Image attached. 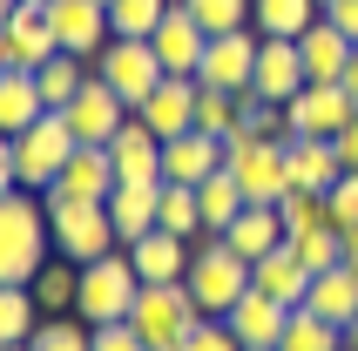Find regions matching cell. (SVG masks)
<instances>
[{
  "label": "cell",
  "mask_w": 358,
  "mask_h": 351,
  "mask_svg": "<svg viewBox=\"0 0 358 351\" xmlns=\"http://www.w3.org/2000/svg\"><path fill=\"white\" fill-rule=\"evenodd\" d=\"M48 243H55L48 196L7 189L0 196V284H34L48 271Z\"/></svg>",
  "instance_id": "6da1fadb"
},
{
  "label": "cell",
  "mask_w": 358,
  "mask_h": 351,
  "mask_svg": "<svg viewBox=\"0 0 358 351\" xmlns=\"http://www.w3.org/2000/svg\"><path fill=\"white\" fill-rule=\"evenodd\" d=\"M223 169L243 182L250 203H284L291 196V136H223Z\"/></svg>",
  "instance_id": "7a4b0ae2"
},
{
  "label": "cell",
  "mask_w": 358,
  "mask_h": 351,
  "mask_svg": "<svg viewBox=\"0 0 358 351\" xmlns=\"http://www.w3.org/2000/svg\"><path fill=\"white\" fill-rule=\"evenodd\" d=\"M182 284H189V297H196L203 317H230V311H237V297L250 291V257H237L223 236H210V243H196Z\"/></svg>",
  "instance_id": "3957f363"
},
{
  "label": "cell",
  "mask_w": 358,
  "mask_h": 351,
  "mask_svg": "<svg viewBox=\"0 0 358 351\" xmlns=\"http://www.w3.org/2000/svg\"><path fill=\"white\" fill-rule=\"evenodd\" d=\"M136 297H142V277H136V264H129V250H108V257H95V264H81L75 317H88V324H122V317L136 311Z\"/></svg>",
  "instance_id": "277c9868"
},
{
  "label": "cell",
  "mask_w": 358,
  "mask_h": 351,
  "mask_svg": "<svg viewBox=\"0 0 358 351\" xmlns=\"http://www.w3.org/2000/svg\"><path fill=\"white\" fill-rule=\"evenodd\" d=\"M129 324L149 338V351H182L189 331L203 324V311H196V297H189V284H142Z\"/></svg>",
  "instance_id": "5b68a950"
},
{
  "label": "cell",
  "mask_w": 358,
  "mask_h": 351,
  "mask_svg": "<svg viewBox=\"0 0 358 351\" xmlns=\"http://www.w3.org/2000/svg\"><path fill=\"white\" fill-rule=\"evenodd\" d=\"M75 129H68V115L61 108H48V115L34 122V129H20L14 136V162H20V189H34V196H48V182H55L68 162H75Z\"/></svg>",
  "instance_id": "8992f818"
},
{
  "label": "cell",
  "mask_w": 358,
  "mask_h": 351,
  "mask_svg": "<svg viewBox=\"0 0 358 351\" xmlns=\"http://www.w3.org/2000/svg\"><path fill=\"white\" fill-rule=\"evenodd\" d=\"M48 223H55V257H68V264H95V257L122 250L108 203H48Z\"/></svg>",
  "instance_id": "52a82bcc"
},
{
  "label": "cell",
  "mask_w": 358,
  "mask_h": 351,
  "mask_svg": "<svg viewBox=\"0 0 358 351\" xmlns=\"http://www.w3.org/2000/svg\"><path fill=\"white\" fill-rule=\"evenodd\" d=\"M95 75L115 88L129 108H142V101L162 88V61H156V41H108L95 55Z\"/></svg>",
  "instance_id": "ba28073f"
},
{
  "label": "cell",
  "mask_w": 358,
  "mask_h": 351,
  "mask_svg": "<svg viewBox=\"0 0 358 351\" xmlns=\"http://www.w3.org/2000/svg\"><path fill=\"white\" fill-rule=\"evenodd\" d=\"M257 48L264 34L257 27H237V34H210L196 61V81L203 88H223V95H250V75H257Z\"/></svg>",
  "instance_id": "9c48e42d"
},
{
  "label": "cell",
  "mask_w": 358,
  "mask_h": 351,
  "mask_svg": "<svg viewBox=\"0 0 358 351\" xmlns=\"http://www.w3.org/2000/svg\"><path fill=\"white\" fill-rule=\"evenodd\" d=\"M61 115H68V129H75V142H81V149H108V142L122 136V122L136 115V108H129V101H122L101 75H88V81H81V95L68 101Z\"/></svg>",
  "instance_id": "30bf717a"
},
{
  "label": "cell",
  "mask_w": 358,
  "mask_h": 351,
  "mask_svg": "<svg viewBox=\"0 0 358 351\" xmlns=\"http://www.w3.org/2000/svg\"><path fill=\"white\" fill-rule=\"evenodd\" d=\"M358 115V101L345 95L338 81H311L291 108H284V129L291 136H318V142H338V129Z\"/></svg>",
  "instance_id": "8fae6325"
},
{
  "label": "cell",
  "mask_w": 358,
  "mask_h": 351,
  "mask_svg": "<svg viewBox=\"0 0 358 351\" xmlns=\"http://www.w3.org/2000/svg\"><path fill=\"white\" fill-rule=\"evenodd\" d=\"M48 20H55V34H61V55H81V61H95L115 41L101 0H48Z\"/></svg>",
  "instance_id": "7c38bea8"
},
{
  "label": "cell",
  "mask_w": 358,
  "mask_h": 351,
  "mask_svg": "<svg viewBox=\"0 0 358 351\" xmlns=\"http://www.w3.org/2000/svg\"><path fill=\"white\" fill-rule=\"evenodd\" d=\"M0 41H7V61L14 68H48V61L61 55V34H55V20H48V7H34V0H20L14 7V20L0 27Z\"/></svg>",
  "instance_id": "4fadbf2b"
},
{
  "label": "cell",
  "mask_w": 358,
  "mask_h": 351,
  "mask_svg": "<svg viewBox=\"0 0 358 351\" xmlns=\"http://www.w3.org/2000/svg\"><path fill=\"white\" fill-rule=\"evenodd\" d=\"M304 88H311V75H304L298 41H264V48H257V75H250V95H264V101H278V108H291Z\"/></svg>",
  "instance_id": "5bb4252c"
},
{
  "label": "cell",
  "mask_w": 358,
  "mask_h": 351,
  "mask_svg": "<svg viewBox=\"0 0 358 351\" xmlns=\"http://www.w3.org/2000/svg\"><path fill=\"white\" fill-rule=\"evenodd\" d=\"M115 156L108 149H75V162L48 182V203H108L115 196Z\"/></svg>",
  "instance_id": "9a60e30c"
},
{
  "label": "cell",
  "mask_w": 358,
  "mask_h": 351,
  "mask_svg": "<svg viewBox=\"0 0 358 351\" xmlns=\"http://www.w3.org/2000/svg\"><path fill=\"white\" fill-rule=\"evenodd\" d=\"M223 324L243 338V351H278V345H284V324H291V304H278V297H264L257 284H250Z\"/></svg>",
  "instance_id": "2e32d148"
},
{
  "label": "cell",
  "mask_w": 358,
  "mask_h": 351,
  "mask_svg": "<svg viewBox=\"0 0 358 351\" xmlns=\"http://www.w3.org/2000/svg\"><path fill=\"white\" fill-rule=\"evenodd\" d=\"M196 95H203V88H196V75H162V88L142 101L136 115L149 122L162 142H169V136H189V129H196Z\"/></svg>",
  "instance_id": "e0dca14e"
},
{
  "label": "cell",
  "mask_w": 358,
  "mask_h": 351,
  "mask_svg": "<svg viewBox=\"0 0 358 351\" xmlns=\"http://www.w3.org/2000/svg\"><path fill=\"white\" fill-rule=\"evenodd\" d=\"M223 169V142L203 136V129H189V136H169L162 142V182H210V176Z\"/></svg>",
  "instance_id": "ac0fdd59"
},
{
  "label": "cell",
  "mask_w": 358,
  "mask_h": 351,
  "mask_svg": "<svg viewBox=\"0 0 358 351\" xmlns=\"http://www.w3.org/2000/svg\"><path fill=\"white\" fill-rule=\"evenodd\" d=\"M108 156H115V176H122V182H162V136L142 115L122 122V136L108 142Z\"/></svg>",
  "instance_id": "d6986e66"
},
{
  "label": "cell",
  "mask_w": 358,
  "mask_h": 351,
  "mask_svg": "<svg viewBox=\"0 0 358 351\" xmlns=\"http://www.w3.org/2000/svg\"><path fill=\"white\" fill-rule=\"evenodd\" d=\"M189 236H169V230H149L142 243H129V264H136L142 284H182L189 277Z\"/></svg>",
  "instance_id": "ffe728a7"
},
{
  "label": "cell",
  "mask_w": 358,
  "mask_h": 351,
  "mask_svg": "<svg viewBox=\"0 0 358 351\" xmlns=\"http://www.w3.org/2000/svg\"><path fill=\"white\" fill-rule=\"evenodd\" d=\"M156 61H162V75H196V61H203V48H210V34H203L196 20L182 14V7H169L162 14V27L156 34Z\"/></svg>",
  "instance_id": "44dd1931"
},
{
  "label": "cell",
  "mask_w": 358,
  "mask_h": 351,
  "mask_svg": "<svg viewBox=\"0 0 358 351\" xmlns=\"http://www.w3.org/2000/svg\"><path fill=\"white\" fill-rule=\"evenodd\" d=\"M156 196H162V182H115V196H108V223H115L122 250L156 230Z\"/></svg>",
  "instance_id": "7402d4cb"
},
{
  "label": "cell",
  "mask_w": 358,
  "mask_h": 351,
  "mask_svg": "<svg viewBox=\"0 0 358 351\" xmlns=\"http://www.w3.org/2000/svg\"><path fill=\"white\" fill-rule=\"evenodd\" d=\"M250 284H257L264 297H278V304H291V311H298L304 291H311V271H304V257L291 250V243H278L271 257H257V264H250Z\"/></svg>",
  "instance_id": "603a6c76"
},
{
  "label": "cell",
  "mask_w": 358,
  "mask_h": 351,
  "mask_svg": "<svg viewBox=\"0 0 358 351\" xmlns=\"http://www.w3.org/2000/svg\"><path fill=\"white\" fill-rule=\"evenodd\" d=\"M345 176L338 142H318V136H291V189H311V196H331V182Z\"/></svg>",
  "instance_id": "cb8c5ba5"
},
{
  "label": "cell",
  "mask_w": 358,
  "mask_h": 351,
  "mask_svg": "<svg viewBox=\"0 0 358 351\" xmlns=\"http://www.w3.org/2000/svg\"><path fill=\"white\" fill-rule=\"evenodd\" d=\"M298 311H311V317H324V324H352L358 317V271L352 264H338V271H324V277H311V291H304V304Z\"/></svg>",
  "instance_id": "d4e9b609"
},
{
  "label": "cell",
  "mask_w": 358,
  "mask_h": 351,
  "mask_svg": "<svg viewBox=\"0 0 358 351\" xmlns=\"http://www.w3.org/2000/svg\"><path fill=\"white\" fill-rule=\"evenodd\" d=\"M223 243H230L237 257H250V264H257V257H271L278 243H291V230H284L278 203H250V210H243L237 223L223 230Z\"/></svg>",
  "instance_id": "484cf974"
},
{
  "label": "cell",
  "mask_w": 358,
  "mask_h": 351,
  "mask_svg": "<svg viewBox=\"0 0 358 351\" xmlns=\"http://www.w3.org/2000/svg\"><path fill=\"white\" fill-rule=\"evenodd\" d=\"M298 55H304V75H311V81H338V75H345V61H352L358 48H352V41H345L338 27L318 14V20L298 34Z\"/></svg>",
  "instance_id": "4316f807"
},
{
  "label": "cell",
  "mask_w": 358,
  "mask_h": 351,
  "mask_svg": "<svg viewBox=\"0 0 358 351\" xmlns=\"http://www.w3.org/2000/svg\"><path fill=\"white\" fill-rule=\"evenodd\" d=\"M48 115V101H41V81L27 68H0V136H20V129H34Z\"/></svg>",
  "instance_id": "83f0119b"
},
{
  "label": "cell",
  "mask_w": 358,
  "mask_h": 351,
  "mask_svg": "<svg viewBox=\"0 0 358 351\" xmlns=\"http://www.w3.org/2000/svg\"><path fill=\"white\" fill-rule=\"evenodd\" d=\"M318 14H324L318 0H257V7H250V27H257L264 41H298Z\"/></svg>",
  "instance_id": "f1b7e54d"
},
{
  "label": "cell",
  "mask_w": 358,
  "mask_h": 351,
  "mask_svg": "<svg viewBox=\"0 0 358 351\" xmlns=\"http://www.w3.org/2000/svg\"><path fill=\"white\" fill-rule=\"evenodd\" d=\"M196 196H203V230H210V236H223L243 210H250V196H243V182L230 169H217L210 182H196Z\"/></svg>",
  "instance_id": "f546056e"
},
{
  "label": "cell",
  "mask_w": 358,
  "mask_h": 351,
  "mask_svg": "<svg viewBox=\"0 0 358 351\" xmlns=\"http://www.w3.org/2000/svg\"><path fill=\"white\" fill-rule=\"evenodd\" d=\"M156 230H169V236H210L203 230V196L189 189V182H162V196H156Z\"/></svg>",
  "instance_id": "4dcf8cb0"
},
{
  "label": "cell",
  "mask_w": 358,
  "mask_h": 351,
  "mask_svg": "<svg viewBox=\"0 0 358 351\" xmlns=\"http://www.w3.org/2000/svg\"><path fill=\"white\" fill-rule=\"evenodd\" d=\"M88 75H95V68H88L81 55H55L48 68H34V81H41V101H48V108H68V101L81 95V81H88Z\"/></svg>",
  "instance_id": "1f68e13d"
},
{
  "label": "cell",
  "mask_w": 358,
  "mask_h": 351,
  "mask_svg": "<svg viewBox=\"0 0 358 351\" xmlns=\"http://www.w3.org/2000/svg\"><path fill=\"white\" fill-rule=\"evenodd\" d=\"M27 351H95V324H88V317L55 311V317H41V324H34Z\"/></svg>",
  "instance_id": "d6a6232c"
},
{
  "label": "cell",
  "mask_w": 358,
  "mask_h": 351,
  "mask_svg": "<svg viewBox=\"0 0 358 351\" xmlns=\"http://www.w3.org/2000/svg\"><path fill=\"white\" fill-rule=\"evenodd\" d=\"M34 291L41 311H75V291H81V264H68V257H48V271L27 284Z\"/></svg>",
  "instance_id": "836d02e7"
},
{
  "label": "cell",
  "mask_w": 358,
  "mask_h": 351,
  "mask_svg": "<svg viewBox=\"0 0 358 351\" xmlns=\"http://www.w3.org/2000/svg\"><path fill=\"white\" fill-rule=\"evenodd\" d=\"M41 324V304L27 284H0V345H27Z\"/></svg>",
  "instance_id": "e575fe53"
},
{
  "label": "cell",
  "mask_w": 358,
  "mask_h": 351,
  "mask_svg": "<svg viewBox=\"0 0 358 351\" xmlns=\"http://www.w3.org/2000/svg\"><path fill=\"white\" fill-rule=\"evenodd\" d=\"M169 7L176 0H108V27H115V41H149Z\"/></svg>",
  "instance_id": "d590c367"
},
{
  "label": "cell",
  "mask_w": 358,
  "mask_h": 351,
  "mask_svg": "<svg viewBox=\"0 0 358 351\" xmlns=\"http://www.w3.org/2000/svg\"><path fill=\"white\" fill-rule=\"evenodd\" d=\"M176 7L196 20L203 34H237V27H250V7L257 0H176Z\"/></svg>",
  "instance_id": "8d00e7d4"
},
{
  "label": "cell",
  "mask_w": 358,
  "mask_h": 351,
  "mask_svg": "<svg viewBox=\"0 0 358 351\" xmlns=\"http://www.w3.org/2000/svg\"><path fill=\"white\" fill-rule=\"evenodd\" d=\"M291 250L304 257V271H311V277H324V271H338V264H345V230H338V223L304 230V236H291Z\"/></svg>",
  "instance_id": "74e56055"
},
{
  "label": "cell",
  "mask_w": 358,
  "mask_h": 351,
  "mask_svg": "<svg viewBox=\"0 0 358 351\" xmlns=\"http://www.w3.org/2000/svg\"><path fill=\"white\" fill-rule=\"evenodd\" d=\"M278 351H345V331H338V324H324V317H311V311H291Z\"/></svg>",
  "instance_id": "f35d334b"
},
{
  "label": "cell",
  "mask_w": 358,
  "mask_h": 351,
  "mask_svg": "<svg viewBox=\"0 0 358 351\" xmlns=\"http://www.w3.org/2000/svg\"><path fill=\"white\" fill-rule=\"evenodd\" d=\"M196 88H203V81H196ZM237 115H243V95H223V88H203V95H196V129H203V136H237Z\"/></svg>",
  "instance_id": "ab89813d"
},
{
  "label": "cell",
  "mask_w": 358,
  "mask_h": 351,
  "mask_svg": "<svg viewBox=\"0 0 358 351\" xmlns=\"http://www.w3.org/2000/svg\"><path fill=\"white\" fill-rule=\"evenodd\" d=\"M278 216H284V230H291V236H304V230H324V223H331V203L311 196V189H291L278 203Z\"/></svg>",
  "instance_id": "60d3db41"
},
{
  "label": "cell",
  "mask_w": 358,
  "mask_h": 351,
  "mask_svg": "<svg viewBox=\"0 0 358 351\" xmlns=\"http://www.w3.org/2000/svg\"><path fill=\"white\" fill-rule=\"evenodd\" d=\"M324 203H331V223H338V230H352V223H358V169H345L338 182H331V196H324Z\"/></svg>",
  "instance_id": "b9f144b4"
},
{
  "label": "cell",
  "mask_w": 358,
  "mask_h": 351,
  "mask_svg": "<svg viewBox=\"0 0 358 351\" xmlns=\"http://www.w3.org/2000/svg\"><path fill=\"white\" fill-rule=\"evenodd\" d=\"M182 351H243V338L230 331L223 317H203L196 331H189V345H182Z\"/></svg>",
  "instance_id": "7bdbcfd3"
},
{
  "label": "cell",
  "mask_w": 358,
  "mask_h": 351,
  "mask_svg": "<svg viewBox=\"0 0 358 351\" xmlns=\"http://www.w3.org/2000/svg\"><path fill=\"white\" fill-rule=\"evenodd\" d=\"M95 351H149V338L122 317V324H95Z\"/></svg>",
  "instance_id": "ee69618b"
},
{
  "label": "cell",
  "mask_w": 358,
  "mask_h": 351,
  "mask_svg": "<svg viewBox=\"0 0 358 351\" xmlns=\"http://www.w3.org/2000/svg\"><path fill=\"white\" fill-rule=\"evenodd\" d=\"M324 20H331V27L358 48V0H331V7H324Z\"/></svg>",
  "instance_id": "f6af8a7d"
},
{
  "label": "cell",
  "mask_w": 358,
  "mask_h": 351,
  "mask_svg": "<svg viewBox=\"0 0 358 351\" xmlns=\"http://www.w3.org/2000/svg\"><path fill=\"white\" fill-rule=\"evenodd\" d=\"M20 189V162H14V136H0V196Z\"/></svg>",
  "instance_id": "bcb514c9"
},
{
  "label": "cell",
  "mask_w": 358,
  "mask_h": 351,
  "mask_svg": "<svg viewBox=\"0 0 358 351\" xmlns=\"http://www.w3.org/2000/svg\"><path fill=\"white\" fill-rule=\"evenodd\" d=\"M338 156H345V169H358V115L338 129Z\"/></svg>",
  "instance_id": "7dc6e473"
},
{
  "label": "cell",
  "mask_w": 358,
  "mask_h": 351,
  "mask_svg": "<svg viewBox=\"0 0 358 351\" xmlns=\"http://www.w3.org/2000/svg\"><path fill=\"white\" fill-rule=\"evenodd\" d=\"M338 88H345V95H352V101H358V55H352V61H345V75H338Z\"/></svg>",
  "instance_id": "c3c4849f"
},
{
  "label": "cell",
  "mask_w": 358,
  "mask_h": 351,
  "mask_svg": "<svg viewBox=\"0 0 358 351\" xmlns=\"http://www.w3.org/2000/svg\"><path fill=\"white\" fill-rule=\"evenodd\" d=\"M345 264H352V271H358V223H352V230H345Z\"/></svg>",
  "instance_id": "681fc988"
},
{
  "label": "cell",
  "mask_w": 358,
  "mask_h": 351,
  "mask_svg": "<svg viewBox=\"0 0 358 351\" xmlns=\"http://www.w3.org/2000/svg\"><path fill=\"white\" fill-rule=\"evenodd\" d=\"M345 351H358V317H352V324H345Z\"/></svg>",
  "instance_id": "f907efd6"
},
{
  "label": "cell",
  "mask_w": 358,
  "mask_h": 351,
  "mask_svg": "<svg viewBox=\"0 0 358 351\" xmlns=\"http://www.w3.org/2000/svg\"><path fill=\"white\" fill-rule=\"evenodd\" d=\"M14 7H20V0H0V27H7V20H14Z\"/></svg>",
  "instance_id": "816d5d0a"
},
{
  "label": "cell",
  "mask_w": 358,
  "mask_h": 351,
  "mask_svg": "<svg viewBox=\"0 0 358 351\" xmlns=\"http://www.w3.org/2000/svg\"><path fill=\"white\" fill-rule=\"evenodd\" d=\"M0 68H14V61H7V41H0Z\"/></svg>",
  "instance_id": "f5cc1de1"
},
{
  "label": "cell",
  "mask_w": 358,
  "mask_h": 351,
  "mask_svg": "<svg viewBox=\"0 0 358 351\" xmlns=\"http://www.w3.org/2000/svg\"><path fill=\"white\" fill-rule=\"evenodd\" d=\"M0 351H27V345H0Z\"/></svg>",
  "instance_id": "db71d44e"
},
{
  "label": "cell",
  "mask_w": 358,
  "mask_h": 351,
  "mask_svg": "<svg viewBox=\"0 0 358 351\" xmlns=\"http://www.w3.org/2000/svg\"><path fill=\"white\" fill-rule=\"evenodd\" d=\"M318 7H331V0H318Z\"/></svg>",
  "instance_id": "11a10c76"
},
{
  "label": "cell",
  "mask_w": 358,
  "mask_h": 351,
  "mask_svg": "<svg viewBox=\"0 0 358 351\" xmlns=\"http://www.w3.org/2000/svg\"><path fill=\"white\" fill-rule=\"evenodd\" d=\"M34 7H48V0H34Z\"/></svg>",
  "instance_id": "9f6ffc18"
},
{
  "label": "cell",
  "mask_w": 358,
  "mask_h": 351,
  "mask_svg": "<svg viewBox=\"0 0 358 351\" xmlns=\"http://www.w3.org/2000/svg\"><path fill=\"white\" fill-rule=\"evenodd\" d=\"M101 7H108V0H101Z\"/></svg>",
  "instance_id": "6f0895ef"
}]
</instances>
